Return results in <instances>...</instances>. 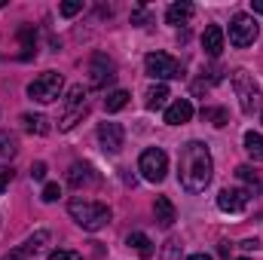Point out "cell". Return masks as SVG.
<instances>
[{
  "instance_id": "cell-9",
  "label": "cell",
  "mask_w": 263,
  "mask_h": 260,
  "mask_svg": "<svg viewBox=\"0 0 263 260\" xmlns=\"http://www.w3.org/2000/svg\"><path fill=\"white\" fill-rule=\"evenodd\" d=\"M117 80V65L114 59H107L104 52H95L92 62H89V86L92 89H104L107 83Z\"/></svg>"
},
{
  "instance_id": "cell-37",
  "label": "cell",
  "mask_w": 263,
  "mask_h": 260,
  "mask_svg": "<svg viewBox=\"0 0 263 260\" xmlns=\"http://www.w3.org/2000/svg\"><path fill=\"white\" fill-rule=\"evenodd\" d=\"M260 120H263V117H260Z\"/></svg>"
},
{
  "instance_id": "cell-1",
  "label": "cell",
  "mask_w": 263,
  "mask_h": 260,
  "mask_svg": "<svg viewBox=\"0 0 263 260\" xmlns=\"http://www.w3.org/2000/svg\"><path fill=\"white\" fill-rule=\"evenodd\" d=\"M214 178V159L208 144L202 141H187L178 156V181L187 193H202Z\"/></svg>"
},
{
  "instance_id": "cell-6",
  "label": "cell",
  "mask_w": 263,
  "mask_h": 260,
  "mask_svg": "<svg viewBox=\"0 0 263 260\" xmlns=\"http://www.w3.org/2000/svg\"><path fill=\"white\" fill-rule=\"evenodd\" d=\"M257 34H260V25L254 22V15H248V12H236V15L230 18V43H233L236 49L251 46V43L257 40Z\"/></svg>"
},
{
  "instance_id": "cell-14",
  "label": "cell",
  "mask_w": 263,
  "mask_h": 260,
  "mask_svg": "<svg viewBox=\"0 0 263 260\" xmlns=\"http://www.w3.org/2000/svg\"><path fill=\"white\" fill-rule=\"evenodd\" d=\"M223 43H227L223 28H220V25H208V28H205V34H202V49H205L211 59H217V55L223 52Z\"/></svg>"
},
{
  "instance_id": "cell-31",
  "label": "cell",
  "mask_w": 263,
  "mask_h": 260,
  "mask_svg": "<svg viewBox=\"0 0 263 260\" xmlns=\"http://www.w3.org/2000/svg\"><path fill=\"white\" fill-rule=\"evenodd\" d=\"M9 181H12V169H0V193L9 187Z\"/></svg>"
},
{
  "instance_id": "cell-3",
  "label": "cell",
  "mask_w": 263,
  "mask_h": 260,
  "mask_svg": "<svg viewBox=\"0 0 263 260\" xmlns=\"http://www.w3.org/2000/svg\"><path fill=\"white\" fill-rule=\"evenodd\" d=\"M62 89H65V77L55 73V70H43L40 77H34L28 83V95L40 104H52L62 98Z\"/></svg>"
},
{
  "instance_id": "cell-2",
  "label": "cell",
  "mask_w": 263,
  "mask_h": 260,
  "mask_svg": "<svg viewBox=\"0 0 263 260\" xmlns=\"http://www.w3.org/2000/svg\"><path fill=\"white\" fill-rule=\"evenodd\" d=\"M67 211H70V217L77 220V227H83V230H89V233H98V230H104V227L110 224V208L101 205V202H95V199L73 196V199L67 202Z\"/></svg>"
},
{
  "instance_id": "cell-15",
  "label": "cell",
  "mask_w": 263,
  "mask_h": 260,
  "mask_svg": "<svg viewBox=\"0 0 263 260\" xmlns=\"http://www.w3.org/2000/svg\"><path fill=\"white\" fill-rule=\"evenodd\" d=\"M153 214H156V224H159L162 230H168V227L178 220L175 205H172V199H168V196H156V202H153Z\"/></svg>"
},
{
  "instance_id": "cell-36",
  "label": "cell",
  "mask_w": 263,
  "mask_h": 260,
  "mask_svg": "<svg viewBox=\"0 0 263 260\" xmlns=\"http://www.w3.org/2000/svg\"><path fill=\"white\" fill-rule=\"evenodd\" d=\"M242 260H248V257H242Z\"/></svg>"
},
{
  "instance_id": "cell-11",
  "label": "cell",
  "mask_w": 263,
  "mask_h": 260,
  "mask_svg": "<svg viewBox=\"0 0 263 260\" xmlns=\"http://www.w3.org/2000/svg\"><path fill=\"white\" fill-rule=\"evenodd\" d=\"M248 199H251L248 190L227 187V190H220V193H217V208H220V211H227V214H239V211H245V208H248Z\"/></svg>"
},
{
  "instance_id": "cell-21",
  "label": "cell",
  "mask_w": 263,
  "mask_h": 260,
  "mask_svg": "<svg viewBox=\"0 0 263 260\" xmlns=\"http://www.w3.org/2000/svg\"><path fill=\"white\" fill-rule=\"evenodd\" d=\"M245 153H248L254 162H263V135L245 132Z\"/></svg>"
},
{
  "instance_id": "cell-13",
  "label": "cell",
  "mask_w": 263,
  "mask_h": 260,
  "mask_svg": "<svg viewBox=\"0 0 263 260\" xmlns=\"http://www.w3.org/2000/svg\"><path fill=\"white\" fill-rule=\"evenodd\" d=\"M193 120V104L187 101V98H178V101H172L168 107H165V123L168 126H184V123H190Z\"/></svg>"
},
{
  "instance_id": "cell-30",
  "label": "cell",
  "mask_w": 263,
  "mask_h": 260,
  "mask_svg": "<svg viewBox=\"0 0 263 260\" xmlns=\"http://www.w3.org/2000/svg\"><path fill=\"white\" fill-rule=\"evenodd\" d=\"M31 178H34V181H43V178H46V162H34V165H31Z\"/></svg>"
},
{
  "instance_id": "cell-26",
  "label": "cell",
  "mask_w": 263,
  "mask_h": 260,
  "mask_svg": "<svg viewBox=\"0 0 263 260\" xmlns=\"http://www.w3.org/2000/svg\"><path fill=\"white\" fill-rule=\"evenodd\" d=\"M181 254H184V245H181V239H168L165 242V248H162V260H181Z\"/></svg>"
},
{
  "instance_id": "cell-33",
  "label": "cell",
  "mask_w": 263,
  "mask_h": 260,
  "mask_svg": "<svg viewBox=\"0 0 263 260\" xmlns=\"http://www.w3.org/2000/svg\"><path fill=\"white\" fill-rule=\"evenodd\" d=\"M257 245H260V242H257V239H245V242H242V245H239V248H245V251H254V248H257Z\"/></svg>"
},
{
  "instance_id": "cell-25",
  "label": "cell",
  "mask_w": 263,
  "mask_h": 260,
  "mask_svg": "<svg viewBox=\"0 0 263 260\" xmlns=\"http://www.w3.org/2000/svg\"><path fill=\"white\" fill-rule=\"evenodd\" d=\"M15 153H18L15 138H12V135H0V169H6V162H9Z\"/></svg>"
},
{
  "instance_id": "cell-7",
  "label": "cell",
  "mask_w": 263,
  "mask_h": 260,
  "mask_svg": "<svg viewBox=\"0 0 263 260\" xmlns=\"http://www.w3.org/2000/svg\"><path fill=\"white\" fill-rule=\"evenodd\" d=\"M144 70H147L153 80H178V77L184 73L181 62H178L175 55H168V52H147Z\"/></svg>"
},
{
  "instance_id": "cell-29",
  "label": "cell",
  "mask_w": 263,
  "mask_h": 260,
  "mask_svg": "<svg viewBox=\"0 0 263 260\" xmlns=\"http://www.w3.org/2000/svg\"><path fill=\"white\" fill-rule=\"evenodd\" d=\"M49 260H83L77 251H65V248H59V251H52L49 254Z\"/></svg>"
},
{
  "instance_id": "cell-28",
  "label": "cell",
  "mask_w": 263,
  "mask_h": 260,
  "mask_svg": "<svg viewBox=\"0 0 263 260\" xmlns=\"http://www.w3.org/2000/svg\"><path fill=\"white\" fill-rule=\"evenodd\" d=\"M59 196H62V187H59V184H46L43 193H40V199H43V202H55Z\"/></svg>"
},
{
  "instance_id": "cell-32",
  "label": "cell",
  "mask_w": 263,
  "mask_h": 260,
  "mask_svg": "<svg viewBox=\"0 0 263 260\" xmlns=\"http://www.w3.org/2000/svg\"><path fill=\"white\" fill-rule=\"evenodd\" d=\"M132 22H135V25L147 22V9H135V12H132Z\"/></svg>"
},
{
  "instance_id": "cell-34",
  "label": "cell",
  "mask_w": 263,
  "mask_h": 260,
  "mask_svg": "<svg viewBox=\"0 0 263 260\" xmlns=\"http://www.w3.org/2000/svg\"><path fill=\"white\" fill-rule=\"evenodd\" d=\"M251 12H257V15H263V0H251Z\"/></svg>"
},
{
  "instance_id": "cell-24",
  "label": "cell",
  "mask_w": 263,
  "mask_h": 260,
  "mask_svg": "<svg viewBox=\"0 0 263 260\" xmlns=\"http://www.w3.org/2000/svg\"><path fill=\"white\" fill-rule=\"evenodd\" d=\"M202 120L211 123V126H217V129H223L230 123V114L223 107H202Z\"/></svg>"
},
{
  "instance_id": "cell-10",
  "label": "cell",
  "mask_w": 263,
  "mask_h": 260,
  "mask_svg": "<svg viewBox=\"0 0 263 260\" xmlns=\"http://www.w3.org/2000/svg\"><path fill=\"white\" fill-rule=\"evenodd\" d=\"M98 141H101V150L104 153L117 156L123 150V144H126V132H123L120 123H101L98 126Z\"/></svg>"
},
{
  "instance_id": "cell-8",
  "label": "cell",
  "mask_w": 263,
  "mask_h": 260,
  "mask_svg": "<svg viewBox=\"0 0 263 260\" xmlns=\"http://www.w3.org/2000/svg\"><path fill=\"white\" fill-rule=\"evenodd\" d=\"M89 114V104H86V89L83 86H70V92H67L65 98V117H62V123H59V129L67 132L77 126V120H83Z\"/></svg>"
},
{
  "instance_id": "cell-17",
  "label": "cell",
  "mask_w": 263,
  "mask_h": 260,
  "mask_svg": "<svg viewBox=\"0 0 263 260\" xmlns=\"http://www.w3.org/2000/svg\"><path fill=\"white\" fill-rule=\"evenodd\" d=\"M190 15H193V3H187V0L172 3V6L165 9V22H168V25H184V22H190Z\"/></svg>"
},
{
  "instance_id": "cell-22",
  "label": "cell",
  "mask_w": 263,
  "mask_h": 260,
  "mask_svg": "<svg viewBox=\"0 0 263 260\" xmlns=\"http://www.w3.org/2000/svg\"><path fill=\"white\" fill-rule=\"evenodd\" d=\"M126 242H129V245L135 248V251H138V254H141V257H153V254H156L153 242H150V239H147L144 233H132V236L126 239Z\"/></svg>"
},
{
  "instance_id": "cell-4",
  "label": "cell",
  "mask_w": 263,
  "mask_h": 260,
  "mask_svg": "<svg viewBox=\"0 0 263 260\" xmlns=\"http://www.w3.org/2000/svg\"><path fill=\"white\" fill-rule=\"evenodd\" d=\"M230 80H233V89H236L239 107H242L245 114H254V110L260 107V86L254 83V77H251L245 67H236V70L230 73Z\"/></svg>"
},
{
  "instance_id": "cell-12",
  "label": "cell",
  "mask_w": 263,
  "mask_h": 260,
  "mask_svg": "<svg viewBox=\"0 0 263 260\" xmlns=\"http://www.w3.org/2000/svg\"><path fill=\"white\" fill-rule=\"evenodd\" d=\"M46 242H49V233H46V230H37L31 239H25V245H18L15 251H9L3 260H28L31 254H37V251H40Z\"/></svg>"
},
{
  "instance_id": "cell-35",
  "label": "cell",
  "mask_w": 263,
  "mask_h": 260,
  "mask_svg": "<svg viewBox=\"0 0 263 260\" xmlns=\"http://www.w3.org/2000/svg\"><path fill=\"white\" fill-rule=\"evenodd\" d=\"M187 260H211V257H208V254H190Z\"/></svg>"
},
{
  "instance_id": "cell-18",
  "label": "cell",
  "mask_w": 263,
  "mask_h": 260,
  "mask_svg": "<svg viewBox=\"0 0 263 260\" xmlns=\"http://www.w3.org/2000/svg\"><path fill=\"white\" fill-rule=\"evenodd\" d=\"M18 123H22V129L31 132V135H46L49 132V120L43 114H22Z\"/></svg>"
},
{
  "instance_id": "cell-20",
  "label": "cell",
  "mask_w": 263,
  "mask_h": 260,
  "mask_svg": "<svg viewBox=\"0 0 263 260\" xmlns=\"http://www.w3.org/2000/svg\"><path fill=\"white\" fill-rule=\"evenodd\" d=\"M168 98H172V95H168V86H165V83L150 86V89H147V110H159V107H165Z\"/></svg>"
},
{
  "instance_id": "cell-5",
  "label": "cell",
  "mask_w": 263,
  "mask_h": 260,
  "mask_svg": "<svg viewBox=\"0 0 263 260\" xmlns=\"http://www.w3.org/2000/svg\"><path fill=\"white\" fill-rule=\"evenodd\" d=\"M138 172H141L144 181H150V184H162L165 175H168V156H165V150H159V147L144 150L141 159H138Z\"/></svg>"
},
{
  "instance_id": "cell-23",
  "label": "cell",
  "mask_w": 263,
  "mask_h": 260,
  "mask_svg": "<svg viewBox=\"0 0 263 260\" xmlns=\"http://www.w3.org/2000/svg\"><path fill=\"white\" fill-rule=\"evenodd\" d=\"M129 104V92L126 89H117V92H110L107 98H104V110L107 114H117V110H123Z\"/></svg>"
},
{
  "instance_id": "cell-27",
  "label": "cell",
  "mask_w": 263,
  "mask_h": 260,
  "mask_svg": "<svg viewBox=\"0 0 263 260\" xmlns=\"http://www.w3.org/2000/svg\"><path fill=\"white\" fill-rule=\"evenodd\" d=\"M65 18H70V15H77V12H83V0H67V3H62V9H59Z\"/></svg>"
},
{
  "instance_id": "cell-16",
  "label": "cell",
  "mask_w": 263,
  "mask_h": 260,
  "mask_svg": "<svg viewBox=\"0 0 263 260\" xmlns=\"http://www.w3.org/2000/svg\"><path fill=\"white\" fill-rule=\"evenodd\" d=\"M67 184L70 187H89V184H95V175H92V165L89 162H73L70 165V172H67Z\"/></svg>"
},
{
  "instance_id": "cell-19",
  "label": "cell",
  "mask_w": 263,
  "mask_h": 260,
  "mask_svg": "<svg viewBox=\"0 0 263 260\" xmlns=\"http://www.w3.org/2000/svg\"><path fill=\"white\" fill-rule=\"evenodd\" d=\"M236 178H239V181H242V184L248 187V193H254V196H257V193L263 190L260 172H254L251 165H239V169H236Z\"/></svg>"
}]
</instances>
